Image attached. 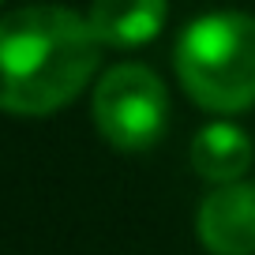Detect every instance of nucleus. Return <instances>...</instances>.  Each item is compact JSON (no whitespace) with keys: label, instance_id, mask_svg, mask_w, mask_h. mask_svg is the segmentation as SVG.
I'll return each instance as SVG.
<instances>
[{"label":"nucleus","instance_id":"1","mask_svg":"<svg viewBox=\"0 0 255 255\" xmlns=\"http://www.w3.org/2000/svg\"><path fill=\"white\" fill-rule=\"evenodd\" d=\"M102 41L83 15L56 4H30L0 19V109L45 117L90 83Z\"/></svg>","mask_w":255,"mask_h":255},{"label":"nucleus","instance_id":"2","mask_svg":"<svg viewBox=\"0 0 255 255\" xmlns=\"http://www.w3.org/2000/svg\"><path fill=\"white\" fill-rule=\"evenodd\" d=\"M176 75L195 105L240 113L255 105V19L240 11L203 15L176 41Z\"/></svg>","mask_w":255,"mask_h":255},{"label":"nucleus","instance_id":"3","mask_svg":"<svg viewBox=\"0 0 255 255\" xmlns=\"http://www.w3.org/2000/svg\"><path fill=\"white\" fill-rule=\"evenodd\" d=\"M94 124L117 150H150L169 128L165 83L143 64H117L94 87Z\"/></svg>","mask_w":255,"mask_h":255},{"label":"nucleus","instance_id":"4","mask_svg":"<svg viewBox=\"0 0 255 255\" xmlns=\"http://www.w3.org/2000/svg\"><path fill=\"white\" fill-rule=\"evenodd\" d=\"M199 244L214 255H255V184H222L195 218Z\"/></svg>","mask_w":255,"mask_h":255},{"label":"nucleus","instance_id":"5","mask_svg":"<svg viewBox=\"0 0 255 255\" xmlns=\"http://www.w3.org/2000/svg\"><path fill=\"white\" fill-rule=\"evenodd\" d=\"M165 15L169 0H94L87 23L102 45L135 49L158 38V30L165 26Z\"/></svg>","mask_w":255,"mask_h":255},{"label":"nucleus","instance_id":"6","mask_svg":"<svg viewBox=\"0 0 255 255\" xmlns=\"http://www.w3.org/2000/svg\"><path fill=\"white\" fill-rule=\"evenodd\" d=\"M252 165V143L233 124H207L191 143V169L210 184H233Z\"/></svg>","mask_w":255,"mask_h":255},{"label":"nucleus","instance_id":"7","mask_svg":"<svg viewBox=\"0 0 255 255\" xmlns=\"http://www.w3.org/2000/svg\"><path fill=\"white\" fill-rule=\"evenodd\" d=\"M0 4H4V0H0Z\"/></svg>","mask_w":255,"mask_h":255}]
</instances>
